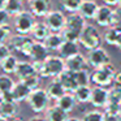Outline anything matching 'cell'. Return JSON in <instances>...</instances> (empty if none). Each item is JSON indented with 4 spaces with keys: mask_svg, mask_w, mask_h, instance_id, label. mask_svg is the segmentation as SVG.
<instances>
[{
    "mask_svg": "<svg viewBox=\"0 0 121 121\" xmlns=\"http://www.w3.org/2000/svg\"><path fill=\"white\" fill-rule=\"evenodd\" d=\"M38 76L42 78H57L66 69L65 59L60 55H50L44 61H31Z\"/></svg>",
    "mask_w": 121,
    "mask_h": 121,
    "instance_id": "obj_1",
    "label": "cell"
},
{
    "mask_svg": "<svg viewBox=\"0 0 121 121\" xmlns=\"http://www.w3.org/2000/svg\"><path fill=\"white\" fill-rule=\"evenodd\" d=\"M86 20L81 16L79 13H69L66 16V24L65 27L63 29V34L65 40H73V42H79V37L86 26Z\"/></svg>",
    "mask_w": 121,
    "mask_h": 121,
    "instance_id": "obj_2",
    "label": "cell"
},
{
    "mask_svg": "<svg viewBox=\"0 0 121 121\" xmlns=\"http://www.w3.org/2000/svg\"><path fill=\"white\" fill-rule=\"evenodd\" d=\"M116 68L112 64H107L100 68L92 69L91 72V83L95 86H103V87H109L112 83H115V74Z\"/></svg>",
    "mask_w": 121,
    "mask_h": 121,
    "instance_id": "obj_3",
    "label": "cell"
},
{
    "mask_svg": "<svg viewBox=\"0 0 121 121\" xmlns=\"http://www.w3.org/2000/svg\"><path fill=\"white\" fill-rule=\"evenodd\" d=\"M103 42V34L98 30L96 26L91 24H86V26L83 27L79 37V44L82 47H85L87 51L94 50V48L100 47Z\"/></svg>",
    "mask_w": 121,
    "mask_h": 121,
    "instance_id": "obj_4",
    "label": "cell"
},
{
    "mask_svg": "<svg viewBox=\"0 0 121 121\" xmlns=\"http://www.w3.org/2000/svg\"><path fill=\"white\" fill-rule=\"evenodd\" d=\"M50 100L51 98L48 95L47 90L39 87V89L31 91L29 99H27V104L34 113H43L50 107Z\"/></svg>",
    "mask_w": 121,
    "mask_h": 121,
    "instance_id": "obj_5",
    "label": "cell"
},
{
    "mask_svg": "<svg viewBox=\"0 0 121 121\" xmlns=\"http://www.w3.org/2000/svg\"><path fill=\"white\" fill-rule=\"evenodd\" d=\"M35 16L31 13L30 11H24L20 14H17L16 17H13V26L14 33L17 34H22V35H30L33 27L35 25Z\"/></svg>",
    "mask_w": 121,
    "mask_h": 121,
    "instance_id": "obj_6",
    "label": "cell"
},
{
    "mask_svg": "<svg viewBox=\"0 0 121 121\" xmlns=\"http://www.w3.org/2000/svg\"><path fill=\"white\" fill-rule=\"evenodd\" d=\"M35 40L31 38V35H22V34H13L8 40L9 47L12 48V51L22 53L24 56L29 57L30 52H31L33 44Z\"/></svg>",
    "mask_w": 121,
    "mask_h": 121,
    "instance_id": "obj_7",
    "label": "cell"
},
{
    "mask_svg": "<svg viewBox=\"0 0 121 121\" xmlns=\"http://www.w3.org/2000/svg\"><path fill=\"white\" fill-rule=\"evenodd\" d=\"M44 22L52 33H61L66 24V16L60 9H52L44 17Z\"/></svg>",
    "mask_w": 121,
    "mask_h": 121,
    "instance_id": "obj_8",
    "label": "cell"
},
{
    "mask_svg": "<svg viewBox=\"0 0 121 121\" xmlns=\"http://www.w3.org/2000/svg\"><path fill=\"white\" fill-rule=\"evenodd\" d=\"M87 61H89V66H91L92 69H96L109 64L111 56L103 47H98L87 52Z\"/></svg>",
    "mask_w": 121,
    "mask_h": 121,
    "instance_id": "obj_9",
    "label": "cell"
},
{
    "mask_svg": "<svg viewBox=\"0 0 121 121\" xmlns=\"http://www.w3.org/2000/svg\"><path fill=\"white\" fill-rule=\"evenodd\" d=\"M109 102V89L103 86H94L91 94L90 104L94 105L98 109H104V107Z\"/></svg>",
    "mask_w": 121,
    "mask_h": 121,
    "instance_id": "obj_10",
    "label": "cell"
},
{
    "mask_svg": "<svg viewBox=\"0 0 121 121\" xmlns=\"http://www.w3.org/2000/svg\"><path fill=\"white\" fill-rule=\"evenodd\" d=\"M27 4H29V11L35 17L44 18L52 11V1L51 0H29Z\"/></svg>",
    "mask_w": 121,
    "mask_h": 121,
    "instance_id": "obj_11",
    "label": "cell"
},
{
    "mask_svg": "<svg viewBox=\"0 0 121 121\" xmlns=\"http://www.w3.org/2000/svg\"><path fill=\"white\" fill-rule=\"evenodd\" d=\"M94 21L102 27H109L113 26V8L107 4L99 5V9L96 12Z\"/></svg>",
    "mask_w": 121,
    "mask_h": 121,
    "instance_id": "obj_12",
    "label": "cell"
},
{
    "mask_svg": "<svg viewBox=\"0 0 121 121\" xmlns=\"http://www.w3.org/2000/svg\"><path fill=\"white\" fill-rule=\"evenodd\" d=\"M33 90L25 83L24 81H17L14 83L13 89L11 91V99L16 103H21V102H27L30 94Z\"/></svg>",
    "mask_w": 121,
    "mask_h": 121,
    "instance_id": "obj_13",
    "label": "cell"
},
{
    "mask_svg": "<svg viewBox=\"0 0 121 121\" xmlns=\"http://www.w3.org/2000/svg\"><path fill=\"white\" fill-rule=\"evenodd\" d=\"M66 69L72 72H79L82 69L89 68V61H87V56H85L83 53L78 52L77 55L72 56V57L65 60Z\"/></svg>",
    "mask_w": 121,
    "mask_h": 121,
    "instance_id": "obj_14",
    "label": "cell"
},
{
    "mask_svg": "<svg viewBox=\"0 0 121 121\" xmlns=\"http://www.w3.org/2000/svg\"><path fill=\"white\" fill-rule=\"evenodd\" d=\"M18 103L13 102L12 99H0V115L3 117L11 120V118L18 116Z\"/></svg>",
    "mask_w": 121,
    "mask_h": 121,
    "instance_id": "obj_15",
    "label": "cell"
},
{
    "mask_svg": "<svg viewBox=\"0 0 121 121\" xmlns=\"http://www.w3.org/2000/svg\"><path fill=\"white\" fill-rule=\"evenodd\" d=\"M98 9H99V5H98L96 0H83L77 13L81 14L86 21H91L96 16Z\"/></svg>",
    "mask_w": 121,
    "mask_h": 121,
    "instance_id": "obj_16",
    "label": "cell"
},
{
    "mask_svg": "<svg viewBox=\"0 0 121 121\" xmlns=\"http://www.w3.org/2000/svg\"><path fill=\"white\" fill-rule=\"evenodd\" d=\"M57 79L63 83V86L65 87L66 91L69 92H73L74 90L78 87V82H77V77H76V72H72V70H65L57 77Z\"/></svg>",
    "mask_w": 121,
    "mask_h": 121,
    "instance_id": "obj_17",
    "label": "cell"
},
{
    "mask_svg": "<svg viewBox=\"0 0 121 121\" xmlns=\"http://www.w3.org/2000/svg\"><path fill=\"white\" fill-rule=\"evenodd\" d=\"M48 56H50V50L46 47V44L43 42L35 40L29 59H31V61H44Z\"/></svg>",
    "mask_w": 121,
    "mask_h": 121,
    "instance_id": "obj_18",
    "label": "cell"
},
{
    "mask_svg": "<svg viewBox=\"0 0 121 121\" xmlns=\"http://www.w3.org/2000/svg\"><path fill=\"white\" fill-rule=\"evenodd\" d=\"M14 83V79L9 74H0V99H11V91Z\"/></svg>",
    "mask_w": 121,
    "mask_h": 121,
    "instance_id": "obj_19",
    "label": "cell"
},
{
    "mask_svg": "<svg viewBox=\"0 0 121 121\" xmlns=\"http://www.w3.org/2000/svg\"><path fill=\"white\" fill-rule=\"evenodd\" d=\"M37 74L34 69V65L30 61H18V65H17V69L14 72V76L17 77L18 81H24V79L29 78V77Z\"/></svg>",
    "mask_w": 121,
    "mask_h": 121,
    "instance_id": "obj_20",
    "label": "cell"
},
{
    "mask_svg": "<svg viewBox=\"0 0 121 121\" xmlns=\"http://www.w3.org/2000/svg\"><path fill=\"white\" fill-rule=\"evenodd\" d=\"M44 113L48 121H68L70 118L69 113L66 111H64L63 108H60L57 104L50 105Z\"/></svg>",
    "mask_w": 121,
    "mask_h": 121,
    "instance_id": "obj_21",
    "label": "cell"
},
{
    "mask_svg": "<svg viewBox=\"0 0 121 121\" xmlns=\"http://www.w3.org/2000/svg\"><path fill=\"white\" fill-rule=\"evenodd\" d=\"M51 29L47 26V24H46L44 21H37L34 25V27H33L31 33H30V35H31V38L34 40H38V42H44V39L48 37V35L51 34Z\"/></svg>",
    "mask_w": 121,
    "mask_h": 121,
    "instance_id": "obj_22",
    "label": "cell"
},
{
    "mask_svg": "<svg viewBox=\"0 0 121 121\" xmlns=\"http://www.w3.org/2000/svg\"><path fill=\"white\" fill-rule=\"evenodd\" d=\"M78 52H79V42H73V40H64L60 50L57 51L59 55L65 60L77 55Z\"/></svg>",
    "mask_w": 121,
    "mask_h": 121,
    "instance_id": "obj_23",
    "label": "cell"
},
{
    "mask_svg": "<svg viewBox=\"0 0 121 121\" xmlns=\"http://www.w3.org/2000/svg\"><path fill=\"white\" fill-rule=\"evenodd\" d=\"M46 90H47V92H48V95H50L51 100H57V99H60V98L63 96L65 92H68V91L65 90V87L63 86V83H61V82L59 81L57 78H53L52 81H51L50 83L47 85Z\"/></svg>",
    "mask_w": 121,
    "mask_h": 121,
    "instance_id": "obj_24",
    "label": "cell"
},
{
    "mask_svg": "<svg viewBox=\"0 0 121 121\" xmlns=\"http://www.w3.org/2000/svg\"><path fill=\"white\" fill-rule=\"evenodd\" d=\"M120 38H121V30L116 25L105 27V30L103 31V42L107 43L108 46H117Z\"/></svg>",
    "mask_w": 121,
    "mask_h": 121,
    "instance_id": "obj_25",
    "label": "cell"
},
{
    "mask_svg": "<svg viewBox=\"0 0 121 121\" xmlns=\"http://www.w3.org/2000/svg\"><path fill=\"white\" fill-rule=\"evenodd\" d=\"M56 104H57L60 108H63L64 111H66L68 113H70L72 111L76 108V105L78 104V102H77V99H76V96H74L73 92L68 91V92H65L60 99L56 100Z\"/></svg>",
    "mask_w": 121,
    "mask_h": 121,
    "instance_id": "obj_26",
    "label": "cell"
},
{
    "mask_svg": "<svg viewBox=\"0 0 121 121\" xmlns=\"http://www.w3.org/2000/svg\"><path fill=\"white\" fill-rule=\"evenodd\" d=\"M74 96H76L77 102L79 104H87L91 102V94H92V87L90 85H85V86H78L73 91Z\"/></svg>",
    "mask_w": 121,
    "mask_h": 121,
    "instance_id": "obj_27",
    "label": "cell"
},
{
    "mask_svg": "<svg viewBox=\"0 0 121 121\" xmlns=\"http://www.w3.org/2000/svg\"><path fill=\"white\" fill-rule=\"evenodd\" d=\"M64 37L61 33H51L47 38L44 39V44L46 47L48 48L50 51H59L61 47V44L64 43Z\"/></svg>",
    "mask_w": 121,
    "mask_h": 121,
    "instance_id": "obj_28",
    "label": "cell"
},
{
    "mask_svg": "<svg viewBox=\"0 0 121 121\" xmlns=\"http://www.w3.org/2000/svg\"><path fill=\"white\" fill-rule=\"evenodd\" d=\"M4 11L13 18V17H16L17 14H20L21 12L25 11L24 1H22V0H7L5 7H4Z\"/></svg>",
    "mask_w": 121,
    "mask_h": 121,
    "instance_id": "obj_29",
    "label": "cell"
},
{
    "mask_svg": "<svg viewBox=\"0 0 121 121\" xmlns=\"http://www.w3.org/2000/svg\"><path fill=\"white\" fill-rule=\"evenodd\" d=\"M17 65H18V59L11 53L8 57H5L1 63H0V69L3 70V73H7V74H14L17 69Z\"/></svg>",
    "mask_w": 121,
    "mask_h": 121,
    "instance_id": "obj_30",
    "label": "cell"
},
{
    "mask_svg": "<svg viewBox=\"0 0 121 121\" xmlns=\"http://www.w3.org/2000/svg\"><path fill=\"white\" fill-rule=\"evenodd\" d=\"M59 1H60V5L64 12L77 13L79 11V7H81L83 0H59Z\"/></svg>",
    "mask_w": 121,
    "mask_h": 121,
    "instance_id": "obj_31",
    "label": "cell"
},
{
    "mask_svg": "<svg viewBox=\"0 0 121 121\" xmlns=\"http://www.w3.org/2000/svg\"><path fill=\"white\" fill-rule=\"evenodd\" d=\"M81 118H82V121H103L104 120V112L95 108V109L85 112Z\"/></svg>",
    "mask_w": 121,
    "mask_h": 121,
    "instance_id": "obj_32",
    "label": "cell"
},
{
    "mask_svg": "<svg viewBox=\"0 0 121 121\" xmlns=\"http://www.w3.org/2000/svg\"><path fill=\"white\" fill-rule=\"evenodd\" d=\"M13 35V26L11 24L0 25V44L8 43L9 38Z\"/></svg>",
    "mask_w": 121,
    "mask_h": 121,
    "instance_id": "obj_33",
    "label": "cell"
},
{
    "mask_svg": "<svg viewBox=\"0 0 121 121\" xmlns=\"http://www.w3.org/2000/svg\"><path fill=\"white\" fill-rule=\"evenodd\" d=\"M76 77L78 86H85V85L91 83V72H89V69H82L79 72H76Z\"/></svg>",
    "mask_w": 121,
    "mask_h": 121,
    "instance_id": "obj_34",
    "label": "cell"
},
{
    "mask_svg": "<svg viewBox=\"0 0 121 121\" xmlns=\"http://www.w3.org/2000/svg\"><path fill=\"white\" fill-rule=\"evenodd\" d=\"M108 103H115V104L121 103V86L115 85L109 87V102Z\"/></svg>",
    "mask_w": 121,
    "mask_h": 121,
    "instance_id": "obj_35",
    "label": "cell"
},
{
    "mask_svg": "<svg viewBox=\"0 0 121 121\" xmlns=\"http://www.w3.org/2000/svg\"><path fill=\"white\" fill-rule=\"evenodd\" d=\"M40 79H42V77H40V76L34 74V76H31V77H29V78L24 79V82H25V83H26L31 90H37V89H39Z\"/></svg>",
    "mask_w": 121,
    "mask_h": 121,
    "instance_id": "obj_36",
    "label": "cell"
},
{
    "mask_svg": "<svg viewBox=\"0 0 121 121\" xmlns=\"http://www.w3.org/2000/svg\"><path fill=\"white\" fill-rule=\"evenodd\" d=\"M12 53V48L9 47L8 43H4V44H0V63L4 60L5 57H8Z\"/></svg>",
    "mask_w": 121,
    "mask_h": 121,
    "instance_id": "obj_37",
    "label": "cell"
},
{
    "mask_svg": "<svg viewBox=\"0 0 121 121\" xmlns=\"http://www.w3.org/2000/svg\"><path fill=\"white\" fill-rule=\"evenodd\" d=\"M105 113H112V115H120V104H115V103H108L104 107Z\"/></svg>",
    "mask_w": 121,
    "mask_h": 121,
    "instance_id": "obj_38",
    "label": "cell"
},
{
    "mask_svg": "<svg viewBox=\"0 0 121 121\" xmlns=\"http://www.w3.org/2000/svg\"><path fill=\"white\" fill-rule=\"evenodd\" d=\"M121 24V4L113 8V25Z\"/></svg>",
    "mask_w": 121,
    "mask_h": 121,
    "instance_id": "obj_39",
    "label": "cell"
},
{
    "mask_svg": "<svg viewBox=\"0 0 121 121\" xmlns=\"http://www.w3.org/2000/svg\"><path fill=\"white\" fill-rule=\"evenodd\" d=\"M12 17L9 16L8 13H7L4 9H0V25H7L9 24V20H11Z\"/></svg>",
    "mask_w": 121,
    "mask_h": 121,
    "instance_id": "obj_40",
    "label": "cell"
},
{
    "mask_svg": "<svg viewBox=\"0 0 121 121\" xmlns=\"http://www.w3.org/2000/svg\"><path fill=\"white\" fill-rule=\"evenodd\" d=\"M103 121H121V115H112V113L104 112V120Z\"/></svg>",
    "mask_w": 121,
    "mask_h": 121,
    "instance_id": "obj_41",
    "label": "cell"
},
{
    "mask_svg": "<svg viewBox=\"0 0 121 121\" xmlns=\"http://www.w3.org/2000/svg\"><path fill=\"white\" fill-rule=\"evenodd\" d=\"M102 1H104V4L109 7H117L121 4V0H102Z\"/></svg>",
    "mask_w": 121,
    "mask_h": 121,
    "instance_id": "obj_42",
    "label": "cell"
},
{
    "mask_svg": "<svg viewBox=\"0 0 121 121\" xmlns=\"http://www.w3.org/2000/svg\"><path fill=\"white\" fill-rule=\"evenodd\" d=\"M27 121H48L46 116H40V115H37V116H33L30 117Z\"/></svg>",
    "mask_w": 121,
    "mask_h": 121,
    "instance_id": "obj_43",
    "label": "cell"
},
{
    "mask_svg": "<svg viewBox=\"0 0 121 121\" xmlns=\"http://www.w3.org/2000/svg\"><path fill=\"white\" fill-rule=\"evenodd\" d=\"M115 85L121 86V70H117L115 74Z\"/></svg>",
    "mask_w": 121,
    "mask_h": 121,
    "instance_id": "obj_44",
    "label": "cell"
},
{
    "mask_svg": "<svg viewBox=\"0 0 121 121\" xmlns=\"http://www.w3.org/2000/svg\"><path fill=\"white\" fill-rule=\"evenodd\" d=\"M5 1L7 0H0V9H4V7H5Z\"/></svg>",
    "mask_w": 121,
    "mask_h": 121,
    "instance_id": "obj_45",
    "label": "cell"
},
{
    "mask_svg": "<svg viewBox=\"0 0 121 121\" xmlns=\"http://www.w3.org/2000/svg\"><path fill=\"white\" fill-rule=\"evenodd\" d=\"M9 121H24V120H22V118L20 117V116H16V117L11 118V120H9Z\"/></svg>",
    "mask_w": 121,
    "mask_h": 121,
    "instance_id": "obj_46",
    "label": "cell"
},
{
    "mask_svg": "<svg viewBox=\"0 0 121 121\" xmlns=\"http://www.w3.org/2000/svg\"><path fill=\"white\" fill-rule=\"evenodd\" d=\"M68 121H82V118H77V117H70Z\"/></svg>",
    "mask_w": 121,
    "mask_h": 121,
    "instance_id": "obj_47",
    "label": "cell"
},
{
    "mask_svg": "<svg viewBox=\"0 0 121 121\" xmlns=\"http://www.w3.org/2000/svg\"><path fill=\"white\" fill-rule=\"evenodd\" d=\"M116 47H117L118 50L121 51V38H120V40H118V43H117V46H116Z\"/></svg>",
    "mask_w": 121,
    "mask_h": 121,
    "instance_id": "obj_48",
    "label": "cell"
},
{
    "mask_svg": "<svg viewBox=\"0 0 121 121\" xmlns=\"http://www.w3.org/2000/svg\"><path fill=\"white\" fill-rule=\"evenodd\" d=\"M0 121H9L8 118H5V117H3V116L0 115Z\"/></svg>",
    "mask_w": 121,
    "mask_h": 121,
    "instance_id": "obj_49",
    "label": "cell"
},
{
    "mask_svg": "<svg viewBox=\"0 0 121 121\" xmlns=\"http://www.w3.org/2000/svg\"><path fill=\"white\" fill-rule=\"evenodd\" d=\"M116 26H117V27H118V29H120V30H121V24H118V25H116Z\"/></svg>",
    "mask_w": 121,
    "mask_h": 121,
    "instance_id": "obj_50",
    "label": "cell"
},
{
    "mask_svg": "<svg viewBox=\"0 0 121 121\" xmlns=\"http://www.w3.org/2000/svg\"><path fill=\"white\" fill-rule=\"evenodd\" d=\"M120 115H121V103H120Z\"/></svg>",
    "mask_w": 121,
    "mask_h": 121,
    "instance_id": "obj_51",
    "label": "cell"
},
{
    "mask_svg": "<svg viewBox=\"0 0 121 121\" xmlns=\"http://www.w3.org/2000/svg\"><path fill=\"white\" fill-rule=\"evenodd\" d=\"M22 1H29V0H22Z\"/></svg>",
    "mask_w": 121,
    "mask_h": 121,
    "instance_id": "obj_52",
    "label": "cell"
}]
</instances>
